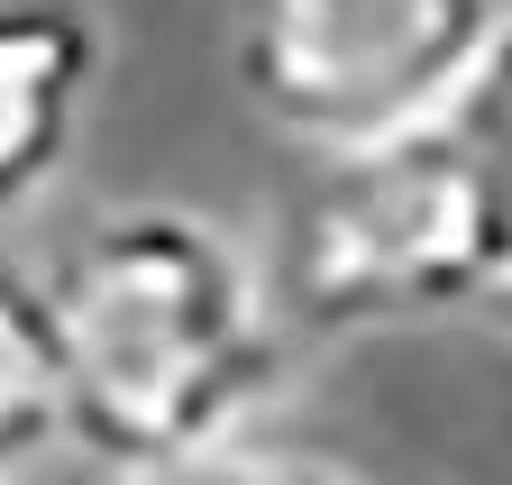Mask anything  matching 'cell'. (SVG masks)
Instances as JSON below:
<instances>
[{"instance_id":"obj_3","label":"cell","mask_w":512,"mask_h":485,"mask_svg":"<svg viewBox=\"0 0 512 485\" xmlns=\"http://www.w3.org/2000/svg\"><path fill=\"white\" fill-rule=\"evenodd\" d=\"M512 0H229V74L266 129L348 156L467 101Z\"/></svg>"},{"instance_id":"obj_4","label":"cell","mask_w":512,"mask_h":485,"mask_svg":"<svg viewBox=\"0 0 512 485\" xmlns=\"http://www.w3.org/2000/svg\"><path fill=\"white\" fill-rule=\"evenodd\" d=\"M101 19L92 0H0V211L55 184L92 83H101Z\"/></svg>"},{"instance_id":"obj_6","label":"cell","mask_w":512,"mask_h":485,"mask_svg":"<svg viewBox=\"0 0 512 485\" xmlns=\"http://www.w3.org/2000/svg\"><path fill=\"white\" fill-rule=\"evenodd\" d=\"M448 119L476 138V156H485V174H494V266H485L476 321L512 330V28H503V46L485 55V74L467 83V101L448 110Z\"/></svg>"},{"instance_id":"obj_1","label":"cell","mask_w":512,"mask_h":485,"mask_svg":"<svg viewBox=\"0 0 512 485\" xmlns=\"http://www.w3.org/2000/svg\"><path fill=\"white\" fill-rule=\"evenodd\" d=\"M37 284L74 385V449L110 476L247 440L266 412L293 312L220 220L174 202L101 211Z\"/></svg>"},{"instance_id":"obj_7","label":"cell","mask_w":512,"mask_h":485,"mask_svg":"<svg viewBox=\"0 0 512 485\" xmlns=\"http://www.w3.org/2000/svg\"><path fill=\"white\" fill-rule=\"evenodd\" d=\"M110 485H357L339 458L320 449H293V440H220L202 458H174V467H147V476H110Z\"/></svg>"},{"instance_id":"obj_5","label":"cell","mask_w":512,"mask_h":485,"mask_svg":"<svg viewBox=\"0 0 512 485\" xmlns=\"http://www.w3.org/2000/svg\"><path fill=\"white\" fill-rule=\"evenodd\" d=\"M64 440H74V385H64L46 284L0 266V476H19L28 458H46Z\"/></svg>"},{"instance_id":"obj_2","label":"cell","mask_w":512,"mask_h":485,"mask_svg":"<svg viewBox=\"0 0 512 485\" xmlns=\"http://www.w3.org/2000/svg\"><path fill=\"white\" fill-rule=\"evenodd\" d=\"M494 174L458 119L348 147L284 211L275 293L302 330H412L485 302Z\"/></svg>"}]
</instances>
